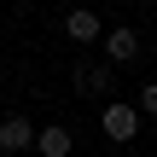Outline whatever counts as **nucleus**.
Segmentation results:
<instances>
[{
	"mask_svg": "<svg viewBox=\"0 0 157 157\" xmlns=\"http://www.w3.org/2000/svg\"><path fill=\"white\" fill-rule=\"evenodd\" d=\"M70 82H76L82 99H111V93H117V64H105V58H76Z\"/></svg>",
	"mask_w": 157,
	"mask_h": 157,
	"instance_id": "f257e3e1",
	"label": "nucleus"
},
{
	"mask_svg": "<svg viewBox=\"0 0 157 157\" xmlns=\"http://www.w3.org/2000/svg\"><path fill=\"white\" fill-rule=\"evenodd\" d=\"M99 41H105V64H140L146 58V41H140V29H99Z\"/></svg>",
	"mask_w": 157,
	"mask_h": 157,
	"instance_id": "f03ea898",
	"label": "nucleus"
},
{
	"mask_svg": "<svg viewBox=\"0 0 157 157\" xmlns=\"http://www.w3.org/2000/svg\"><path fill=\"white\" fill-rule=\"evenodd\" d=\"M99 122H105V134H111V140H134V134H140V111H134L128 99H105Z\"/></svg>",
	"mask_w": 157,
	"mask_h": 157,
	"instance_id": "7ed1b4c3",
	"label": "nucleus"
},
{
	"mask_svg": "<svg viewBox=\"0 0 157 157\" xmlns=\"http://www.w3.org/2000/svg\"><path fill=\"white\" fill-rule=\"evenodd\" d=\"M99 29H105V23H99V12H87V6H76V12L64 17V35H70L76 47H93V41H99Z\"/></svg>",
	"mask_w": 157,
	"mask_h": 157,
	"instance_id": "20e7f679",
	"label": "nucleus"
},
{
	"mask_svg": "<svg viewBox=\"0 0 157 157\" xmlns=\"http://www.w3.org/2000/svg\"><path fill=\"white\" fill-rule=\"evenodd\" d=\"M29 146H35L29 117H6V122H0V151H6V157H17V151H29Z\"/></svg>",
	"mask_w": 157,
	"mask_h": 157,
	"instance_id": "39448f33",
	"label": "nucleus"
},
{
	"mask_svg": "<svg viewBox=\"0 0 157 157\" xmlns=\"http://www.w3.org/2000/svg\"><path fill=\"white\" fill-rule=\"evenodd\" d=\"M35 151H41V157H70V151H76V134L58 128V122H47V128H35Z\"/></svg>",
	"mask_w": 157,
	"mask_h": 157,
	"instance_id": "423d86ee",
	"label": "nucleus"
},
{
	"mask_svg": "<svg viewBox=\"0 0 157 157\" xmlns=\"http://www.w3.org/2000/svg\"><path fill=\"white\" fill-rule=\"evenodd\" d=\"M134 111H140V122L157 117V82H140V87H134Z\"/></svg>",
	"mask_w": 157,
	"mask_h": 157,
	"instance_id": "0eeeda50",
	"label": "nucleus"
}]
</instances>
